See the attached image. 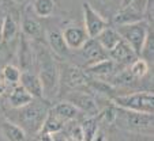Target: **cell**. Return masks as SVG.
I'll use <instances>...</instances> for the list:
<instances>
[{
  "label": "cell",
  "instance_id": "cell-1",
  "mask_svg": "<svg viewBox=\"0 0 154 141\" xmlns=\"http://www.w3.org/2000/svg\"><path fill=\"white\" fill-rule=\"evenodd\" d=\"M35 64L38 65V78L42 86L44 99L52 101L60 92V69L53 53L42 42H33Z\"/></svg>",
  "mask_w": 154,
  "mask_h": 141
},
{
  "label": "cell",
  "instance_id": "cell-2",
  "mask_svg": "<svg viewBox=\"0 0 154 141\" xmlns=\"http://www.w3.org/2000/svg\"><path fill=\"white\" fill-rule=\"evenodd\" d=\"M115 124L131 133H153V114L116 107Z\"/></svg>",
  "mask_w": 154,
  "mask_h": 141
},
{
  "label": "cell",
  "instance_id": "cell-3",
  "mask_svg": "<svg viewBox=\"0 0 154 141\" xmlns=\"http://www.w3.org/2000/svg\"><path fill=\"white\" fill-rule=\"evenodd\" d=\"M48 110L49 109L47 104L40 102L38 99H33L25 107L18 109L19 111L18 119L20 122V128L27 133H33V134L40 133L45 117L48 114Z\"/></svg>",
  "mask_w": 154,
  "mask_h": 141
},
{
  "label": "cell",
  "instance_id": "cell-4",
  "mask_svg": "<svg viewBox=\"0 0 154 141\" xmlns=\"http://www.w3.org/2000/svg\"><path fill=\"white\" fill-rule=\"evenodd\" d=\"M115 29L119 33L120 38L128 43V46L137 56L140 54L143 45L147 40V35L151 30L150 22H147L146 19L135 23H128V25H120V26H116Z\"/></svg>",
  "mask_w": 154,
  "mask_h": 141
},
{
  "label": "cell",
  "instance_id": "cell-5",
  "mask_svg": "<svg viewBox=\"0 0 154 141\" xmlns=\"http://www.w3.org/2000/svg\"><path fill=\"white\" fill-rule=\"evenodd\" d=\"M112 102L116 107L131 111H139L153 114L154 111V94L153 91L131 92L124 95H117L112 98Z\"/></svg>",
  "mask_w": 154,
  "mask_h": 141
},
{
  "label": "cell",
  "instance_id": "cell-6",
  "mask_svg": "<svg viewBox=\"0 0 154 141\" xmlns=\"http://www.w3.org/2000/svg\"><path fill=\"white\" fill-rule=\"evenodd\" d=\"M153 15V0H132L127 7L119 10L113 18L116 26L135 23L145 19L146 15Z\"/></svg>",
  "mask_w": 154,
  "mask_h": 141
},
{
  "label": "cell",
  "instance_id": "cell-7",
  "mask_svg": "<svg viewBox=\"0 0 154 141\" xmlns=\"http://www.w3.org/2000/svg\"><path fill=\"white\" fill-rule=\"evenodd\" d=\"M60 69V86L64 83V86L72 90H85L89 84V76L86 75L83 69L76 66L75 64L64 63L59 65Z\"/></svg>",
  "mask_w": 154,
  "mask_h": 141
},
{
  "label": "cell",
  "instance_id": "cell-8",
  "mask_svg": "<svg viewBox=\"0 0 154 141\" xmlns=\"http://www.w3.org/2000/svg\"><path fill=\"white\" fill-rule=\"evenodd\" d=\"M82 15H83L85 31L89 38H96L102 30L109 26L108 20L89 1H85L82 4Z\"/></svg>",
  "mask_w": 154,
  "mask_h": 141
},
{
  "label": "cell",
  "instance_id": "cell-9",
  "mask_svg": "<svg viewBox=\"0 0 154 141\" xmlns=\"http://www.w3.org/2000/svg\"><path fill=\"white\" fill-rule=\"evenodd\" d=\"M66 101L74 104L79 110V113H83L87 117H96L100 111L97 99L91 95L90 92L85 91V90H72V91H70Z\"/></svg>",
  "mask_w": 154,
  "mask_h": 141
},
{
  "label": "cell",
  "instance_id": "cell-10",
  "mask_svg": "<svg viewBox=\"0 0 154 141\" xmlns=\"http://www.w3.org/2000/svg\"><path fill=\"white\" fill-rule=\"evenodd\" d=\"M61 35H63L64 43L68 48V50H79L89 40L85 31V27L75 22L67 23L61 30Z\"/></svg>",
  "mask_w": 154,
  "mask_h": 141
},
{
  "label": "cell",
  "instance_id": "cell-11",
  "mask_svg": "<svg viewBox=\"0 0 154 141\" xmlns=\"http://www.w3.org/2000/svg\"><path fill=\"white\" fill-rule=\"evenodd\" d=\"M79 52H81L82 60H85L86 66L109 57L108 52L100 45L96 38H89V40L86 41V43L79 49Z\"/></svg>",
  "mask_w": 154,
  "mask_h": 141
},
{
  "label": "cell",
  "instance_id": "cell-12",
  "mask_svg": "<svg viewBox=\"0 0 154 141\" xmlns=\"http://www.w3.org/2000/svg\"><path fill=\"white\" fill-rule=\"evenodd\" d=\"M18 63H19L18 68H22V71H32L35 64L33 41L27 40L22 34H20L19 43H18Z\"/></svg>",
  "mask_w": 154,
  "mask_h": 141
},
{
  "label": "cell",
  "instance_id": "cell-13",
  "mask_svg": "<svg viewBox=\"0 0 154 141\" xmlns=\"http://www.w3.org/2000/svg\"><path fill=\"white\" fill-rule=\"evenodd\" d=\"M117 64L115 63L112 58H105L98 63H94L91 65H87L83 69L86 72L87 76H91L94 79H105V78H111L116 73Z\"/></svg>",
  "mask_w": 154,
  "mask_h": 141
},
{
  "label": "cell",
  "instance_id": "cell-14",
  "mask_svg": "<svg viewBox=\"0 0 154 141\" xmlns=\"http://www.w3.org/2000/svg\"><path fill=\"white\" fill-rule=\"evenodd\" d=\"M20 30H22V35L26 37L27 40L33 41V42H41L45 37V31H44L41 23L35 18L29 16V15L22 16Z\"/></svg>",
  "mask_w": 154,
  "mask_h": 141
},
{
  "label": "cell",
  "instance_id": "cell-15",
  "mask_svg": "<svg viewBox=\"0 0 154 141\" xmlns=\"http://www.w3.org/2000/svg\"><path fill=\"white\" fill-rule=\"evenodd\" d=\"M44 38L47 40L48 49L53 53V56L60 57V58L67 57V54H68L70 50H68V48L66 46V43H64L63 35H61L60 30H56V29L47 30V31H45V37Z\"/></svg>",
  "mask_w": 154,
  "mask_h": 141
},
{
  "label": "cell",
  "instance_id": "cell-16",
  "mask_svg": "<svg viewBox=\"0 0 154 141\" xmlns=\"http://www.w3.org/2000/svg\"><path fill=\"white\" fill-rule=\"evenodd\" d=\"M19 84L29 92L34 99H44L42 86H41L40 78L33 71H22L20 72Z\"/></svg>",
  "mask_w": 154,
  "mask_h": 141
},
{
  "label": "cell",
  "instance_id": "cell-17",
  "mask_svg": "<svg viewBox=\"0 0 154 141\" xmlns=\"http://www.w3.org/2000/svg\"><path fill=\"white\" fill-rule=\"evenodd\" d=\"M0 134L6 141H26V132L8 119L0 122Z\"/></svg>",
  "mask_w": 154,
  "mask_h": 141
},
{
  "label": "cell",
  "instance_id": "cell-18",
  "mask_svg": "<svg viewBox=\"0 0 154 141\" xmlns=\"http://www.w3.org/2000/svg\"><path fill=\"white\" fill-rule=\"evenodd\" d=\"M19 34V23L14 18V15L7 14L3 18L2 23V33H0V40L2 42H12Z\"/></svg>",
  "mask_w": 154,
  "mask_h": 141
},
{
  "label": "cell",
  "instance_id": "cell-19",
  "mask_svg": "<svg viewBox=\"0 0 154 141\" xmlns=\"http://www.w3.org/2000/svg\"><path fill=\"white\" fill-rule=\"evenodd\" d=\"M33 99L34 98L30 95L23 87L20 86V84H17V86H14V88L11 90V92H10L8 104L12 109L18 110V109H20V107H25L26 104H29Z\"/></svg>",
  "mask_w": 154,
  "mask_h": 141
},
{
  "label": "cell",
  "instance_id": "cell-20",
  "mask_svg": "<svg viewBox=\"0 0 154 141\" xmlns=\"http://www.w3.org/2000/svg\"><path fill=\"white\" fill-rule=\"evenodd\" d=\"M108 56H109V58H112V60L119 65L120 63H128V61L134 60V57L137 54L132 52V49L128 46L127 42L120 40V42L115 46L113 49H112L111 52H108Z\"/></svg>",
  "mask_w": 154,
  "mask_h": 141
},
{
  "label": "cell",
  "instance_id": "cell-21",
  "mask_svg": "<svg viewBox=\"0 0 154 141\" xmlns=\"http://www.w3.org/2000/svg\"><path fill=\"white\" fill-rule=\"evenodd\" d=\"M51 110H52V111L57 115V117L64 122V124L72 122L74 119H75L76 117L81 114V113H79V110L76 109L74 104H71L70 102H67V101H63V102H60V103L55 104V106H53Z\"/></svg>",
  "mask_w": 154,
  "mask_h": 141
},
{
  "label": "cell",
  "instance_id": "cell-22",
  "mask_svg": "<svg viewBox=\"0 0 154 141\" xmlns=\"http://www.w3.org/2000/svg\"><path fill=\"white\" fill-rule=\"evenodd\" d=\"M96 40L98 41V43L102 46V48H104L105 50H106V52H111L115 46L120 42V40H122V38H120L119 33L116 31V29H115V27L108 26L106 29H104L98 35H97Z\"/></svg>",
  "mask_w": 154,
  "mask_h": 141
},
{
  "label": "cell",
  "instance_id": "cell-23",
  "mask_svg": "<svg viewBox=\"0 0 154 141\" xmlns=\"http://www.w3.org/2000/svg\"><path fill=\"white\" fill-rule=\"evenodd\" d=\"M32 10L38 18H51L56 10V0H32Z\"/></svg>",
  "mask_w": 154,
  "mask_h": 141
},
{
  "label": "cell",
  "instance_id": "cell-24",
  "mask_svg": "<svg viewBox=\"0 0 154 141\" xmlns=\"http://www.w3.org/2000/svg\"><path fill=\"white\" fill-rule=\"evenodd\" d=\"M64 122L59 118L57 115L52 111V110H48V114L45 117V121L42 124V128H41V132L40 133H53V132H57V130H61L64 126Z\"/></svg>",
  "mask_w": 154,
  "mask_h": 141
},
{
  "label": "cell",
  "instance_id": "cell-25",
  "mask_svg": "<svg viewBox=\"0 0 154 141\" xmlns=\"http://www.w3.org/2000/svg\"><path fill=\"white\" fill-rule=\"evenodd\" d=\"M128 71H130V73L132 75L134 79H143L150 71V64L147 61H145L143 58L138 57L131 63V65L128 66Z\"/></svg>",
  "mask_w": 154,
  "mask_h": 141
},
{
  "label": "cell",
  "instance_id": "cell-26",
  "mask_svg": "<svg viewBox=\"0 0 154 141\" xmlns=\"http://www.w3.org/2000/svg\"><path fill=\"white\" fill-rule=\"evenodd\" d=\"M20 71L17 65H12V64H7L2 68V79L6 81L7 84H12V86H17L19 84V79H20Z\"/></svg>",
  "mask_w": 154,
  "mask_h": 141
},
{
  "label": "cell",
  "instance_id": "cell-27",
  "mask_svg": "<svg viewBox=\"0 0 154 141\" xmlns=\"http://www.w3.org/2000/svg\"><path fill=\"white\" fill-rule=\"evenodd\" d=\"M82 130H83V141H91L93 137L96 136L97 130L100 129L98 128V122H97L96 117H87V118L83 119V122L81 124Z\"/></svg>",
  "mask_w": 154,
  "mask_h": 141
},
{
  "label": "cell",
  "instance_id": "cell-28",
  "mask_svg": "<svg viewBox=\"0 0 154 141\" xmlns=\"http://www.w3.org/2000/svg\"><path fill=\"white\" fill-rule=\"evenodd\" d=\"M115 119H116V106L113 103L111 106H106L97 114V122H102L105 125H113Z\"/></svg>",
  "mask_w": 154,
  "mask_h": 141
},
{
  "label": "cell",
  "instance_id": "cell-29",
  "mask_svg": "<svg viewBox=\"0 0 154 141\" xmlns=\"http://www.w3.org/2000/svg\"><path fill=\"white\" fill-rule=\"evenodd\" d=\"M154 38H153V29L150 30L147 35V40H146L145 45H143V49L140 52V58H143L145 61H147L149 64H153V57H154Z\"/></svg>",
  "mask_w": 154,
  "mask_h": 141
},
{
  "label": "cell",
  "instance_id": "cell-30",
  "mask_svg": "<svg viewBox=\"0 0 154 141\" xmlns=\"http://www.w3.org/2000/svg\"><path fill=\"white\" fill-rule=\"evenodd\" d=\"M70 138V141H83V130H82L81 124H74L72 126L68 129V132H66Z\"/></svg>",
  "mask_w": 154,
  "mask_h": 141
},
{
  "label": "cell",
  "instance_id": "cell-31",
  "mask_svg": "<svg viewBox=\"0 0 154 141\" xmlns=\"http://www.w3.org/2000/svg\"><path fill=\"white\" fill-rule=\"evenodd\" d=\"M10 56V49H8V42H2L0 41V68H3L7 65V58Z\"/></svg>",
  "mask_w": 154,
  "mask_h": 141
},
{
  "label": "cell",
  "instance_id": "cell-32",
  "mask_svg": "<svg viewBox=\"0 0 154 141\" xmlns=\"http://www.w3.org/2000/svg\"><path fill=\"white\" fill-rule=\"evenodd\" d=\"M91 141H106V138H105V134H104V132L102 130H97V133H96V136L93 137V140Z\"/></svg>",
  "mask_w": 154,
  "mask_h": 141
},
{
  "label": "cell",
  "instance_id": "cell-33",
  "mask_svg": "<svg viewBox=\"0 0 154 141\" xmlns=\"http://www.w3.org/2000/svg\"><path fill=\"white\" fill-rule=\"evenodd\" d=\"M7 87H8V84L6 83V81L3 80V79H0V96L4 95L7 91Z\"/></svg>",
  "mask_w": 154,
  "mask_h": 141
},
{
  "label": "cell",
  "instance_id": "cell-34",
  "mask_svg": "<svg viewBox=\"0 0 154 141\" xmlns=\"http://www.w3.org/2000/svg\"><path fill=\"white\" fill-rule=\"evenodd\" d=\"M15 4H18V6H23V4H27L29 1H32V0H12Z\"/></svg>",
  "mask_w": 154,
  "mask_h": 141
},
{
  "label": "cell",
  "instance_id": "cell-35",
  "mask_svg": "<svg viewBox=\"0 0 154 141\" xmlns=\"http://www.w3.org/2000/svg\"><path fill=\"white\" fill-rule=\"evenodd\" d=\"M132 0H120V8H123V7H127L128 4L131 3Z\"/></svg>",
  "mask_w": 154,
  "mask_h": 141
},
{
  "label": "cell",
  "instance_id": "cell-36",
  "mask_svg": "<svg viewBox=\"0 0 154 141\" xmlns=\"http://www.w3.org/2000/svg\"><path fill=\"white\" fill-rule=\"evenodd\" d=\"M3 18H4V14L0 11V33H2V23H3ZM2 41V40H0Z\"/></svg>",
  "mask_w": 154,
  "mask_h": 141
}]
</instances>
